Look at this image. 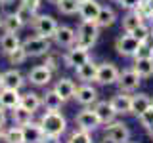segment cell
I'll list each match as a JSON object with an SVG mask.
<instances>
[{"instance_id": "1", "label": "cell", "mask_w": 153, "mask_h": 143, "mask_svg": "<svg viewBox=\"0 0 153 143\" xmlns=\"http://www.w3.org/2000/svg\"><path fill=\"white\" fill-rule=\"evenodd\" d=\"M40 126L46 136L50 137H61L67 130V118L59 111H46L40 116Z\"/></svg>"}, {"instance_id": "2", "label": "cell", "mask_w": 153, "mask_h": 143, "mask_svg": "<svg viewBox=\"0 0 153 143\" xmlns=\"http://www.w3.org/2000/svg\"><path fill=\"white\" fill-rule=\"evenodd\" d=\"M100 36V27L96 21H80V25L76 27V42L75 44L90 50Z\"/></svg>"}, {"instance_id": "3", "label": "cell", "mask_w": 153, "mask_h": 143, "mask_svg": "<svg viewBox=\"0 0 153 143\" xmlns=\"http://www.w3.org/2000/svg\"><path fill=\"white\" fill-rule=\"evenodd\" d=\"M21 46L25 48L27 55L29 57H40V55H46L48 52L52 50V38H46V36H27L25 40L21 42Z\"/></svg>"}, {"instance_id": "4", "label": "cell", "mask_w": 153, "mask_h": 143, "mask_svg": "<svg viewBox=\"0 0 153 143\" xmlns=\"http://www.w3.org/2000/svg\"><path fill=\"white\" fill-rule=\"evenodd\" d=\"M61 59H63V67H67V69H76V67H80L88 59H92V57H90V52L86 48L73 44L71 48H67V52L61 55Z\"/></svg>"}, {"instance_id": "5", "label": "cell", "mask_w": 153, "mask_h": 143, "mask_svg": "<svg viewBox=\"0 0 153 143\" xmlns=\"http://www.w3.org/2000/svg\"><path fill=\"white\" fill-rule=\"evenodd\" d=\"M31 27L35 31V35L38 36H46V38H52L57 29V21L52 15H46V13H36L35 19L31 21Z\"/></svg>"}, {"instance_id": "6", "label": "cell", "mask_w": 153, "mask_h": 143, "mask_svg": "<svg viewBox=\"0 0 153 143\" xmlns=\"http://www.w3.org/2000/svg\"><path fill=\"white\" fill-rule=\"evenodd\" d=\"M75 122H76V128H80V130L84 132H96L100 126H102V120L98 118V114H96L94 109H82L79 114L75 116Z\"/></svg>"}, {"instance_id": "7", "label": "cell", "mask_w": 153, "mask_h": 143, "mask_svg": "<svg viewBox=\"0 0 153 143\" xmlns=\"http://www.w3.org/2000/svg\"><path fill=\"white\" fill-rule=\"evenodd\" d=\"M140 84H142V76L134 69H124L123 73L119 74V80H117L119 90H121V92H126V94L136 92V90L140 88Z\"/></svg>"}, {"instance_id": "8", "label": "cell", "mask_w": 153, "mask_h": 143, "mask_svg": "<svg viewBox=\"0 0 153 143\" xmlns=\"http://www.w3.org/2000/svg\"><path fill=\"white\" fill-rule=\"evenodd\" d=\"M138 48H140V42H138L130 32H124V35H121L115 40V50L123 57H134V54L138 52Z\"/></svg>"}, {"instance_id": "9", "label": "cell", "mask_w": 153, "mask_h": 143, "mask_svg": "<svg viewBox=\"0 0 153 143\" xmlns=\"http://www.w3.org/2000/svg\"><path fill=\"white\" fill-rule=\"evenodd\" d=\"M103 136L111 137V139L119 141V143H128V139H130V130H128V126L124 122L113 120V122L103 126Z\"/></svg>"}, {"instance_id": "10", "label": "cell", "mask_w": 153, "mask_h": 143, "mask_svg": "<svg viewBox=\"0 0 153 143\" xmlns=\"http://www.w3.org/2000/svg\"><path fill=\"white\" fill-rule=\"evenodd\" d=\"M121 71L115 67V63H102L98 65V74H96V82L102 86H111L117 84Z\"/></svg>"}, {"instance_id": "11", "label": "cell", "mask_w": 153, "mask_h": 143, "mask_svg": "<svg viewBox=\"0 0 153 143\" xmlns=\"http://www.w3.org/2000/svg\"><path fill=\"white\" fill-rule=\"evenodd\" d=\"M98 90L94 88L90 82H82V86H79V88L75 90V97L76 103L82 105V107H90V105H94L96 101H98Z\"/></svg>"}, {"instance_id": "12", "label": "cell", "mask_w": 153, "mask_h": 143, "mask_svg": "<svg viewBox=\"0 0 153 143\" xmlns=\"http://www.w3.org/2000/svg\"><path fill=\"white\" fill-rule=\"evenodd\" d=\"M52 76H54V73H52V71L48 69L46 65H36V67H33V69L29 71L27 80H29L33 86L42 88V86H48V84L52 82Z\"/></svg>"}, {"instance_id": "13", "label": "cell", "mask_w": 153, "mask_h": 143, "mask_svg": "<svg viewBox=\"0 0 153 143\" xmlns=\"http://www.w3.org/2000/svg\"><path fill=\"white\" fill-rule=\"evenodd\" d=\"M52 40H54V44L59 46V48H71L76 42V31L71 29V27H67V25H61V27L57 25Z\"/></svg>"}, {"instance_id": "14", "label": "cell", "mask_w": 153, "mask_h": 143, "mask_svg": "<svg viewBox=\"0 0 153 143\" xmlns=\"http://www.w3.org/2000/svg\"><path fill=\"white\" fill-rule=\"evenodd\" d=\"M25 76L17 69H10L0 74V88H12V90H21L25 86Z\"/></svg>"}, {"instance_id": "15", "label": "cell", "mask_w": 153, "mask_h": 143, "mask_svg": "<svg viewBox=\"0 0 153 143\" xmlns=\"http://www.w3.org/2000/svg\"><path fill=\"white\" fill-rule=\"evenodd\" d=\"M100 10H102V4L96 2V0H84V2H79V17L80 21H96Z\"/></svg>"}, {"instance_id": "16", "label": "cell", "mask_w": 153, "mask_h": 143, "mask_svg": "<svg viewBox=\"0 0 153 143\" xmlns=\"http://www.w3.org/2000/svg\"><path fill=\"white\" fill-rule=\"evenodd\" d=\"M0 105L6 111H13L16 107H19L21 105V94H19V90L0 88Z\"/></svg>"}, {"instance_id": "17", "label": "cell", "mask_w": 153, "mask_h": 143, "mask_svg": "<svg viewBox=\"0 0 153 143\" xmlns=\"http://www.w3.org/2000/svg\"><path fill=\"white\" fill-rule=\"evenodd\" d=\"M23 128V137H25V143H42L46 139V133L44 130H42V126H40V122H29L25 124V126H21Z\"/></svg>"}, {"instance_id": "18", "label": "cell", "mask_w": 153, "mask_h": 143, "mask_svg": "<svg viewBox=\"0 0 153 143\" xmlns=\"http://www.w3.org/2000/svg\"><path fill=\"white\" fill-rule=\"evenodd\" d=\"M111 107L115 109L117 114H130V109H132V95H128L126 92H121L117 95H113L109 99Z\"/></svg>"}, {"instance_id": "19", "label": "cell", "mask_w": 153, "mask_h": 143, "mask_svg": "<svg viewBox=\"0 0 153 143\" xmlns=\"http://www.w3.org/2000/svg\"><path fill=\"white\" fill-rule=\"evenodd\" d=\"M76 78L80 82H96V74H98V63H94L92 59H88L86 63L75 69Z\"/></svg>"}, {"instance_id": "20", "label": "cell", "mask_w": 153, "mask_h": 143, "mask_svg": "<svg viewBox=\"0 0 153 143\" xmlns=\"http://www.w3.org/2000/svg\"><path fill=\"white\" fill-rule=\"evenodd\" d=\"M92 109L96 111V114H98V118L102 120V124L113 122L115 116H117V113H115V109L111 107V103H109V101H96Z\"/></svg>"}, {"instance_id": "21", "label": "cell", "mask_w": 153, "mask_h": 143, "mask_svg": "<svg viewBox=\"0 0 153 143\" xmlns=\"http://www.w3.org/2000/svg\"><path fill=\"white\" fill-rule=\"evenodd\" d=\"M63 103H65V99L61 97L54 88L46 90V94L42 95V107H44L46 111H59V109L63 107Z\"/></svg>"}, {"instance_id": "22", "label": "cell", "mask_w": 153, "mask_h": 143, "mask_svg": "<svg viewBox=\"0 0 153 143\" xmlns=\"http://www.w3.org/2000/svg\"><path fill=\"white\" fill-rule=\"evenodd\" d=\"M54 90H56V92H57V94L61 95V97L65 99V101H69V99H73V97H75L76 84H75L71 78L63 76V78H57V82L54 84Z\"/></svg>"}, {"instance_id": "23", "label": "cell", "mask_w": 153, "mask_h": 143, "mask_svg": "<svg viewBox=\"0 0 153 143\" xmlns=\"http://www.w3.org/2000/svg\"><path fill=\"white\" fill-rule=\"evenodd\" d=\"M19 46H21V40H19L17 32H4V35L0 36V52H2V54L8 55Z\"/></svg>"}, {"instance_id": "24", "label": "cell", "mask_w": 153, "mask_h": 143, "mask_svg": "<svg viewBox=\"0 0 153 143\" xmlns=\"http://www.w3.org/2000/svg\"><path fill=\"white\" fill-rule=\"evenodd\" d=\"M132 69L142 78H151L153 76V57H138V59H134Z\"/></svg>"}, {"instance_id": "25", "label": "cell", "mask_w": 153, "mask_h": 143, "mask_svg": "<svg viewBox=\"0 0 153 143\" xmlns=\"http://www.w3.org/2000/svg\"><path fill=\"white\" fill-rule=\"evenodd\" d=\"M21 107H25L27 111H31V113H36L38 109L42 107V95L36 94V92L21 94Z\"/></svg>"}, {"instance_id": "26", "label": "cell", "mask_w": 153, "mask_h": 143, "mask_svg": "<svg viewBox=\"0 0 153 143\" xmlns=\"http://www.w3.org/2000/svg\"><path fill=\"white\" fill-rule=\"evenodd\" d=\"M115 21H117V13H115V10L109 8V6H102V10H100V13H98V17H96L98 27H100V29H107V27H111Z\"/></svg>"}, {"instance_id": "27", "label": "cell", "mask_w": 153, "mask_h": 143, "mask_svg": "<svg viewBox=\"0 0 153 143\" xmlns=\"http://www.w3.org/2000/svg\"><path fill=\"white\" fill-rule=\"evenodd\" d=\"M23 27H25V23L17 17L16 12L8 13V15L2 17V29H4V32H19Z\"/></svg>"}, {"instance_id": "28", "label": "cell", "mask_w": 153, "mask_h": 143, "mask_svg": "<svg viewBox=\"0 0 153 143\" xmlns=\"http://www.w3.org/2000/svg\"><path fill=\"white\" fill-rule=\"evenodd\" d=\"M151 105V97L147 94H136V95H132V109H130V114H140L143 113L147 107Z\"/></svg>"}, {"instance_id": "29", "label": "cell", "mask_w": 153, "mask_h": 143, "mask_svg": "<svg viewBox=\"0 0 153 143\" xmlns=\"http://www.w3.org/2000/svg\"><path fill=\"white\" fill-rule=\"evenodd\" d=\"M142 23H143L142 15L136 12V10H130V12L123 17V31L124 32H132L134 29H136L138 25H142Z\"/></svg>"}, {"instance_id": "30", "label": "cell", "mask_w": 153, "mask_h": 143, "mask_svg": "<svg viewBox=\"0 0 153 143\" xmlns=\"http://www.w3.org/2000/svg\"><path fill=\"white\" fill-rule=\"evenodd\" d=\"M33 114H35V113L27 111L25 107H21V105H19V107H16L12 111V120H13L16 126H25V124H29V122L33 120Z\"/></svg>"}, {"instance_id": "31", "label": "cell", "mask_w": 153, "mask_h": 143, "mask_svg": "<svg viewBox=\"0 0 153 143\" xmlns=\"http://www.w3.org/2000/svg\"><path fill=\"white\" fill-rule=\"evenodd\" d=\"M4 143H25V137H23V128L21 126H16L13 124L12 128H8L4 132Z\"/></svg>"}, {"instance_id": "32", "label": "cell", "mask_w": 153, "mask_h": 143, "mask_svg": "<svg viewBox=\"0 0 153 143\" xmlns=\"http://www.w3.org/2000/svg\"><path fill=\"white\" fill-rule=\"evenodd\" d=\"M65 143H92V133L76 128V130H73L69 133V137H67Z\"/></svg>"}, {"instance_id": "33", "label": "cell", "mask_w": 153, "mask_h": 143, "mask_svg": "<svg viewBox=\"0 0 153 143\" xmlns=\"http://www.w3.org/2000/svg\"><path fill=\"white\" fill-rule=\"evenodd\" d=\"M61 63H63V59H61V55L50 50V52H48V54L44 55V63H42V65H46L48 69L52 71V73H56V71H57V69L61 67Z\"/></svg>"}, {"instance_id": "34", "label": "cell", "mask_w": 153, "mask_h": 143, "mask_svg": "<svg viewBox=\"0 0 153 143\" xmlns=\"http://www.w3.org/2000/svg\"><path fill=\"white\" fill-rule=\"evenodd\" d=\"M57 12L63 15H75L79 12V0H61L57 4Z\"/></svg>"}, {"instance_id": "35", "label": "cell", "mask_w": 153, "mask_h": 143, "mask_svg": "<svg viewBox=\"0 0 153 143\" xmlns=\"http://www.w3.org/2000/svg\"><path fill=\"white\" fill-rule=\"evenodd\" d=\"M16 13H17V17L21 19L25 25H31V21H33V19H35V15H36L35 10H31L29 6H23V4H19V6H17Z\"/></svg>"}, {"instance_id": "36", "label": "cell", "mask_w": 153, "mask_h": 143, "mask_svg": "<svg viewBox=\"0 0 153 143\" xmlns=\"http://www.w3.org/2000/svg\"><path fill=\"white\" fill-rule=\"evenodd\" d=\"M130 35L136 38L140 44H143V42H147V38H149V35H151V27L146 25V23H142V25H138L136 29H134Z\"/></svg>"}, {"instance_id": "37", "label": "cell", "mask_w": 153, "mask_h": 143, "mask_svg": "<svg viewBox=\"0 0 153 143\" xmlns=\"http://www.w3.org/2000/svg\"><path fill=\"white\" fill-rule=\"evenodd\" d=\"M27 52H25V48L23 46H19V48H16V50L12 52V54H8V61L12 65H21V63H25L27 61Z\"/></svg>"}, {"instance_id": "38", "label": "cell", "mask_w": 153, "mask_h": 143, "mask_svg": "<svg viewBox=\"0 0 153 143\" xmlns=\"http://www.w3.org/2000/svg\"><path fill=\"white\" fill-rule=\"evenodd\" d=\"M136 12L142 15V19L146 21V19H153V0H143V2L140 4V6L136 8Z\"/></svg>"}, {"instance_id": "39", "label": "cell", "mask_w": 153, "mask_h": 143, "mask_svg": "<svg viewBox=\"0 0 153 143\" xmlns=\"http://www.w3.org/2000/svg\"><path fill=\"white\" fill-rule=\"evenodd\" d=\"M138 122H140L143 128H149L151 126V124H153V105H149L143 113L138 114Z\"/></svg>"}, {"instance_id": "40", "label": "cell", "mask_w": 153, "mask_h": 143, "mask_svg": "<svg viewBox=\"0 0 153 143\" xmlns=\"http://www.w3.org/2000/svg\"><path fill=\"white\" fill-rule=\"evenodd\" d=\"M138 57H153V50L149 48V44H147V42H143V44H140V48H138V52L134 54V59H138Z\"/></svg>"}, {"instance_id": "41", "label": "cell", "mask_w": 153, "mask_h": 143, "mask_svg": "<svg viewBox=\"0 0 153 143\" xmlns=\"http://www.w3.org/2000/svg\"><path fill=\"white\" fill-rule=\"evenodd\" d=\"M143 2V0H119V4H121V8H124V10H136L140 4Z\"/></svg>"}, {"instance_id": "42", "label": "cell", "mask_w": 153, "mask_h": 143, "mask_svg": "<svg viewBox=\"0 0 153 143\" xmlns=\"http://www.w3.org/2000/svg\"><path fill=\"white\" fill-rule=\"evenodd\" d=\"M23 6H29L31 10H35V12H38V8H40V0H21Z\"/></svg>"}, {"instance_id": "43", "label": "cell", "mask_w": 153, "mask_h": 143, "mask_svg": "<svg viewBox=\"0 0 153 143\" xmlns=\"http://www.w3.org/2000/svg\"><path fill=\"white\" fill-rule=\"evenodd\" d=\"M6 122H8V116H6V109L0 105V126H6Z\"/></svg>"}, {"instance_id": "44", "label": "cell", "mask_w": 153, "mask_h": 143, "mask_svg": "<svg viewBox=\"0 0 153 143\" xmlns=\"http://www.w3.org/2000/svg\"><path fill=\"white\" fill-rule=\"evenodd\" d=\"M42 143H61L59 137H50V136H46V139L42 141Z\"/></svg>"}, {"instance_id": "45", "label": "cell", "mask_w": 153, "mask_h": 143, "mask_svg": "<svg viewBox=\"0 0 153 143\" xmlns=\"http://www.w3.org/2000/svg\"><path fill=\"white\" fill-rule=\"evenodd\" d=\"M100 143H119V141H115V139H111V137H107V136H103L102 139H100Z\"/></svg>"}, {"instance_id": "46", "label": "cell", "mask_w": 153, "mask_h": 143, "mask_svg": "<svg viewBox=\"0 0 153 143\" xmlns=\"http://www.w3.org/2000/svg\"><path fill=\"white\" fill-rule=\"evenodd\" d=\"M147 44H149V48L153 50V31H151V35H149V38H147Z\"/></svg>"}, {"instance_id": "47", "label": "cell", "mask_w": 153, "mask_h": 143, "mask_svg": "<svg viewBox=\"0 0 153 143\" xmlns=\"http://www.w3.org/2000/svg\"><path fill=\"white\" fill-rule=\"evenodd\" d=\"M146 130H147V136H149V137H151V139H153V124H151V126H149V128H146Z\"/></svg>"}, {"instance_id": "48", "label": "cell", "mask_w": 153, "mask_h": 143, "mask_svg": "<svg viewBox=\"0 0 153 143\" xmlns=\"http://www.w3.org/2000/svg\"><path fill=\"white\" fill-rule=\"evenodd\" d=\"M4 132H6V130H4V126H0V141L4 139Z\"/></svg>"}, {"instance_id": "49", "label": "cell", "mask_w": 153, "mask_h": 143, "mask_svg": "<svg viewBox=\"0 0 153 143\" xmlns=\"http://www.w3.org/2000/svg\"><path fill=\"white\" fill-rule=\"evenodd\" d=\"M0 2H2L4 6H8V4H12V2H13V0H0Z\"/></svg>"}, {"instance_id": "50", "label": "cell", "mask_w": 153, "mask_h": 143, "mask_svg": "<svg viewBox=\"0 0 153 143\" xmlns=\"http://www.w3.org/2000/svg\"><path fill=\"white\" fill-rule=\"evenodd\" d=\"M48 2H50V4H56V6H57V4H59L61 0H48Z\"/></svg>"}, {"instance_id": "51", "label": "cell", "mask_w": 153, "mask_h": 143, "mask_svg": "<svg viewBox=\"0 0 153 143\" xmlns=\"http://www.w3.org/2000/svg\"><path fill=\"white\" fill-rule=\"evenodd\" d=\"M0 29H2V17H0Z\"/></svg>"}, {"instance_id": "52", "label": "cell", "mask_w": 153, "mask_h": 143, "mask_svg": "<svg viewBox=\"0 0 153 143\" xmlns=\"http://www.w3.org/2000/svg\"><path fill=\"white\" fill-rule=\"evenodd\" d=\"M111 2H119V0H111Z\"/></svg>"}, {"instance_id": "53", "label": "cell", "mask_w": 153, "mask_h": 143, "mask_svg": "<svg viewBox=\"0 0 153 143\" xmlns=\"http://www.w3.org/2000/svg\"><path fill=\"white\" fill-rule=\"evenodd\" d=\"M79 2H84V0H79Z\"/></svg>"}, {"instance_id": "54", "label": "cell", "mask_w": 153, "mask_h": 143, "mask_svg": "<svg viewBox=\"0 0 153 143\" xmlns=\"http://www.w3.org/2000/svg\"><path fill=\"white\" fill-rule=\"evenodd\" d=\"M151 105H153V99H151Z\"/></svg>"}, {"instance_id": "55", "label": "cell", "mask_w": 153, "mask_h": 143, "mask_svg": "<svg viewBox=\"0 0 153 143\" xmlns=\"http://www.w3.org/2000/svg\"><path fill=\"white\" fill-rule=\"evenodd\" d=\"M151 23H153V19H151Z\"/></svg>"}, {"instance_id": "56", "label": "cell", "mask_w": 153, "mask_h": 143, "mask_svg": "<svg viewBox=\"0 0 153 143\" xmlns=\"http://www.w3.org/2000/svg\"><path fill=\"white\" fill-rule=\"evenodd\" d=\"M128 143H130V141H128Z\"/></svg>"}]
</instances>
